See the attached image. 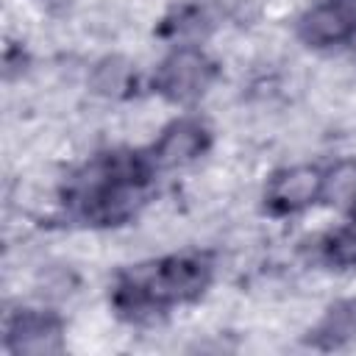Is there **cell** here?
Returning a JSON list of instances; mask_svg holds the SVG:
<instances>
[{
  "label": "cell",
  "instance_id": "6da1fadb",
  "mask_svg": "<svg viewBox=\"0 0 356 356\" xmlns=\"http://www.w3.org/2000/svg\"><path fill=\"white\" fill-rule=\"evenodd\" d=\"M209 275L211 267L200 256H170L153 264H142L122 275L117 303L122 309L145 312L192 300L206 289Z\"/></svg>",
  "mask_w": 356,
  "mask_h": 356
},
{
  "label": "cell",
  "instance_id": "8992f818",
  "mask_svg": "<svg viewBox=\"0 0 356 356\" xmlns=\"http://www.w3.org/2000/svg\"><path fill=\"white\" fill-rule=\"evenodd\" d=\"M209 134L197 120H175L167 125L153 147V159L161 167H184L206 150Z\"/></svg>",
  "mask_w": 356,
  "mask_h": 356
},
{
  "label": "cell",
  "instance_id": "5b68a950",
  "mask_svg": "<svg viewBox=\"0 0 356 356\" xmlns=\"http://www.w3.org/2000/svg\"><path fill=\"white\" fill-rule=\"evenodd\" d=\"M356 31V14L348 0H325L300 17L298 33L312 47H328L345 42Z\"/></svg>",
  "mask_w": 356,
  "mask_h": 356
},
{
  "label": "cell",
  "instance_id": "277c9868",
  "mask_svg": "<svg viewBox=\"0 0 356 356\" xmlns=\"http://www.w3.org/2000/svg\"><path fill=\"white\" fill-rule=\"evenodd\" d=\"M323 181L325 178L320 175L317 167H309V164L286 167L270 178L264 200L275 214H292L306 209L323 195Z\"/></svg>",
  "mask_w": 356,
  "mask_h": 356
},
{
  "label": "cell",
  "instance_id": "3957f363",
  "mask_svg": "<svg viewBox=\"0 0 356 356\" xmlns=\"http://www.w3.org/2000/svg\"><path fill=\"white\" fill-rule=\"evenodd\" d=\"M6 345L11 353L44 356L61 350V323L47 312H17L6 323Z\"/></svg>",
  "mask_w": 356,
  "mask_h": 356
},
{
  "label": "cell",
  "instance_id": "30bf717a",
  "mask_svg": "<svg viewBox=\"0 0 356 356\" xmlns=\"http://www.w3.org/2000/svg\"><path fill=\"white\" fill-rule=\"evenodd\" d=\"M325 256L337 267H356V217L328 236Z\"/></svg>",
  "mask_w": 356,
  "mask_h": 356
},
{
  "label": "cell",
  "instance_id": "ba28073f",
  "mask_svg": "<svg viewBox=\"0 0 356 356\" xmlns=\"http://www.w3.org/2000/svg\"><path fill=\"white\" fill-rule=\"evenodd\" d=\"M128 81H131V64L120 56H108L97 61L89 75V86L100 97H117L128 86Z\"/></svg>",
  "mask_w": 356,
  "mask_h": 356
},
{
  "label": "cell",
  "instance_id": "8fae6325",
  "mask_svg": "<svg viewBox=\"0 0 356 356\" xmlns=\"http://www.w3.org/2000/svg\"><path fill=\"white\" fill-rule=\"evenodd\" d=\"M50 6H64V3H70V0H47Z\"/></svg>",
  "mask_w": 356,
  "mask_h": 356
},
{
  "label": "cell",
  "instance_id": "9c48e42d",
  "mask_svg": "<svg viewBox=\"0 0 356 356\" xmlns=\"http://www.w3.org/2000/svg\"><path fill=\"white\" fill-rule=\"evenodd\" d=\"M323 192L334 206L356 211V159H345L337 167H331V172L323 181Z\"/></svg>",
  "mask_w": 356,
  "mask_h": 356
},
{
  "label": "cell",
  "instance_id": "52a82bcc",
  "mask_svg": "<svg viewBox=\"0 0 356 356\" xmlns=\"http://www.w3.org/2000/svg\"><path fill=\"white\" fill-rule=\"evenodd\" d=\"M314 334L323 348H339V345L356 342V298H348L331 306V312L323 317Z\"/></svg>",
  "mask_w": 356,
  "mask_h": 356
},
{
  "label": "cell",
  "instance_id": "7a4b0ae2",
  "mask_svg": "<svg viewBox=\"0 0 356 356\" xmlns=\"http://www.w3.org/2000/svg\"><path fill=\"white\" fill-rule=\"evenodd\" d=\"M159 89L172 103L197 100L214 81V64L195 47H178L159 70Z\"/></svg>",
  "mask_w": 356,
  "mask_h": 356
}]
</instances>
